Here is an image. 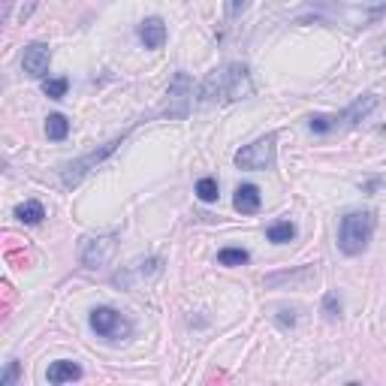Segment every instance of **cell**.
I'll use <instances>...</instances> for the list:
<instances>
[{
    "label": "cell",
    "mask_w": 386,
    "mask_h": 386,
    "mask_svg": "<svg viewBox=\"0 0 386 386\" xmlns=\"http://www.w3.org/2000/svg\"><path fill=\"white\" fill-rule=\"evenodd\" d=\"M254 94V82L244 63H224L205 75L199 97L205 106H226V103L248 100Z\"/></svg>",
    "instance_id": "cell-1"
},
{
    "label": "cell",
    "mask_w": 386,
    "mask_h": 386,
    "mask_svg": "<svg viewBox=\"0 0 386 386\" xmlns=\"http://www.w3.org/2000/svg\"><path fill=\"white\" fill-rule=\"evenodd\" d=\"M375 226H377V217L375 212H347L341 217V226H338V248L347 256H356L368 248L371 236H375Z\"/></svg>",
    "instance_id": "cell-2"
},
{
    "label": "cell",
    "mask_w": 386,
    "mask_h": 386,
    "mask_svg": "<svg viewBox=\"0 0 386 386\" xmlns=\"http://www.w3.org/2000/svg\"><path fill=\"white\" fill-rule=\"evenodd\" d=\"M278 136L268 133V136H260L256 142L244 145L241 151H236V166L239 169H248V172H260V169H272L275 160H278Z\"/></svg>",
    "instance_id": "cell-3"
},
{
    "label": "cell",
    "mask_w": 386,
    "mask_h": 386,
    "mask_svg": "<svg viewBox=\"0 0 386 386\" xmlns=\"http://www.w3.org/2000/svg\"><path fill=\"white\" fill-rule=\"evenodd\" d=\"M88 323H91V329L106 341H127L133 335V323L121 311H115V308H109V305L94 308L91 317H88Z\"/></svg>",
    "instance_id": "cell-4"
},
{
    "label": "cell",
    "mask_w": 386,
    "mask_h": 386,
    "mask_svg": "<svg viewBox=\"0 0 386 386\" xmlns=\"http://www.w3.org/2000/svg\"><path fill=\"white\" fill-rule=\"evenodd\" d=\"M115 251H118V236L115 233H106V236H88L82 239L79 244V260L85 268H91V272H100V268H106L112 263Z\"/></svg>",
    "instance_id": "cell-5"
},
{
    "label": "cell",
    "mask_w": 386,
    "mask_h": 386,
    "mask_svg": "<svg viewBox=\"0 0 386 386\" xmlns=\"http://www.w3.org/2000/svg\"><path fill=\"white\" fill-rule=\"evenodd\" d=\"M121 142H124V139H112V142H106V145H103L100 151H91V154H85V157H79V160L67 163V166H63V169H61V182L67 184V187H75V184H79L82 178L88 175V172L97 169V166H100L103 160H106L109 154H112L115 148H118Z\"/></svg>",
    "instance_id": "cell-6"
},
{
    "label": "cell",
    "mask_w": 386,
    "mask_h": 386,
    "mask_svg": "<svg viewBox=\"0 0 386 386\" xmlns=\"http://www.w3.org/2000/svg\"><path fill=\"white\" fill-rule=\"evenodd\" d=\"M193 79L187 73H175L172 82H169V91H166V115L169 118H187V112L193 106Z\"/></svg>",
    "instance_id": "cell-7"
},
{
    "label": "cell",
    "mask_w": 386,
    "mask_h": 386,
    "mask_svg": "<svg viewBox=\"0 0 386 386\" xmlns=\"http://www.w3.org/2000/svg\"><path fill=\"white\" fill-rule=\"evenodd\" d=\"M377 103H380V97L377 94H362L356 103H350L341 115H332V124H335V130L338 127H356L359 121H365L371 112L377 109Z\"/></svg>",
    "instance_id": "cell-8"
},
{
    "label": "cell",
    "mask_w": 386,
    "mask_h": 386,
    "mask_svg": "<svg viewBox=\"0 0 386 386\" xmlns=\"http://www.w3.org/2000/svg\"><path fill=\"white\" fill-rule=\"evenodd\" d=\"M48 63H51V51H48L46 43H31L28 48H24V55H21L24 75H31V79H46Z\"/></svg>",
    "instance_id": "cell-9"
},
{
    "label": "cell",
    "mask_w": 386,
    "mask_h": 386,
    "mask_svg": "<svg viewBox=\"0 0 386 386\" xmlns=\"http://www.w3.org/2000/svg\"><path fill=\"white\" fill-rule=\"evenodd\" d=\"M166 36H169V31H166V21L157 19V16H148L142 24H139V40L145 43V48H163L166 46Z\"/></svg>",
    "instance_id": "cell-10"
},
{
    "label": "cell",
    "mask_w": 386,
    "mask_h": 386,
    "mask_svg": "<svg viewBox=\"0 0 386 386\" xmlns=\"http://www.w3.org/2000/svg\"><path fill=\"white\" fill-rule=\"evenodd\" d=\"M233 205H236V212H241V214H256V212H260V205H263V197H260V190H256L254 184H239Z\"/></svg>",
    "instance_id": "cell-11"
},
{
    "label": "cell",
    "mask_w": 386,
    "mask_h": 386,
    "mask_svg": "<svg viewBox=\"0 0 386 386\" xmlns=\"http://www.w3.org/2000/svg\"><path fill=\"white\" fill-rule=\"evenodd\" d=\"M160 272V260H145V263H133L124 275H115V284L118 287H133V278H148V275H157Z\"/></svg>",
    "instance_id": "cell-12"
},
{
    "label": "cell",
    "mask_w": 386,
    "mask_h": 386,
    "mask_svg": "<svg viewBox=\"0 0 386 386\" xmlns=\"http://www.w3.org/2000/svg\"><path fill=\"white\" fill-rule=\"evenodd\" d=\"M46 377H48V383H73V380L82 377V368L75 362H70V359H58V362L48 365Z\"/></svg>",
    "instance_id": "cell-13"
},
{
    "label": "cell",
    "mask_w": 386,
    "mask_h": 386,
    "mask_svg": "<svg viewBox=\"0 0 386 386\" xmlns=\"http://www.w3.org/2000/svg\"><path fill=\"white\" fill-rule=\"evenodd\" d=\"M16 217H19L21 224L33 226V224H40L43 217H46V209H43V202H36V199H28V202H21L19 209H16Z\"/></svg>",
    "instance_id": "cell-14"
},
{
    "label": "cell",
    "mask_w": 386,
    "mask_h": 386,
    "mask_svg": "<svg viewBox=\"0 0 386 386\" xmlns=\"http://www.w3.org/2000/svg\"><path fill=\"white\" fill-rule=\"evenodd\" d=\"M67 133H70V121L63 118V115H48L46 118V136L51 139V142H63L67 139Z\"/></svg>",
    "instance_id": "cell-15"
},
{
    "label": "cell",
    "mask_w": 386,
    "mask_h": 386,
    "mask_svg": "<svg viewBox=\"0 0 386 386\" xmlns=\"http://www.w3.org/2000/svg\"><path fill=\"white\" fill-rule=\"evenodd\" d=\"M266 239L272 241V244H287V241L296 239V226L290 221H278V224H272V226L266 229Z\"/></svg>",
    "instance_id": "cell-16"
},
{
    "label": "cell",
    "mask_w": 386,
    "mask_h": 386,
    "mask_svg": "<svg viewBox=\"0 0 386 386\" xmlns=\"http://www.w3.org/2000/svg\"><path fill=\"white\" fill-rule=\"evenodd\" d=\"M251 260V254L244 248H224L221 254H217V263L221 266H244Z\"/></svg>",
    "instance_id": "cell-17"
},
{
    "label": "cell",
    "mask_w": 386,
    "mask_h": 386,
    "mask_svg": "<svg viewBox=\"0 0 386 386\" xmlns=\"http://www.w3.org/2000/svg\"><path fill=\"white\" fill-rule=\"evenodd\" d=\"M197 197L202 202H214L217 199V178H212V175L199 178V182H197Z\"/></svg>",
    "instance_id": "cell-18"
},
{
    "label": "cell",
    "mask_w": 386,
    "mask_h": 386,
    "mask_svg": "<svg viewBox=\"0 0 386 386\" xmlns=\"http://www.w3.org/2000/svg\"><path fill=\"white\" fill-rule=\"evenodd\" d=\"M67 88H70L67 79H46V82H43V94H46L48 100H63Z\"/></svg>",
    "instance_id": "cell-19"
},
{
    "label": "cell",
    "mask_w": 386,
    "mask_h": 386,
    "mask_svg": "<svg viewBox=\"0 0 386 386\" xmlns=\"http://www.w3.org/2000/svg\"><path fill=\"white\" fill-rule=\"evenodd\" d=\"M323 317L326 320H338L341 317V302H338L335 293H326L323 296Z\"/></svg>",
    "instance_id": "cell-20"
},
{
    "label": "cell",
    "mask_w": 386,
    "mask_h": 386,
    "mask_svg": "<svg viewBox=\"0 0 386 386\" xmlns=\"http://www.w3.org/2000/svg\"><path fill=\"white\" fill-rule=\"evenodd\" d=\"M251 6V0H226V12H229V19H239L241 12H248Z\"/></svg>",
    "instance_id": "cell-21"
},
{
    "label": "cell",
    "mask_w": 386,
    "mask_h": 386,
    "mask_svg": "<svg viewBox=\"0 0 386 386\" xmlns=\"http://www.w3.org/2000/svg\"><path fill=\"white\" fill-rule=\"evenodd\" d=\"M19 380V362H9L6 371H4V377H0V386H12Z\"/></svg>",
    "instance_id": "cell-22"
}]
</instances>
